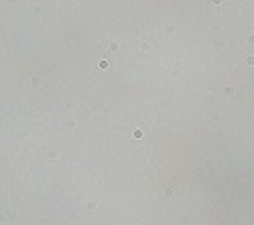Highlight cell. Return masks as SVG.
Masks as SVG:
<instances>
[{
  "label": "cell",
  "mask_w": 254,
  "mask_h": 225,
  "mask_svg": "<svg viewBox=\"0 0 254 225\" xmlns=\"http://www.w3.org/2000/svg\"><path fill=\"white\" fill-rule=\"evenodd\" d=\"M211 2H213V4H220V2H222V0H211Z\"/></svg>",
  "instance_id": "6da1fadb"
}]
</instances>
